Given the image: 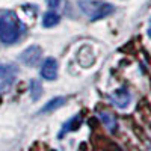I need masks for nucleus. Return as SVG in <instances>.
I'll return each instance as SVG.
<instances>
[{
	"mask_svg": "<svg viewBox=\"0 0 151 151\" xmlns=\"http://www.w3.org/2000/svg\"><path fill=\"white\" fill-rule=\"evenodd\" d=\"M21 30L18 17L11 11H0V40L6 44L14 42Z\"/></svg>",
	"mask_w": 151,
	"mask_h": 151,
	"instance_id": "obj_1",
	"label": "nucleus"
},
{
	"mask_svg": "<svg viewBox=\"0 0 151 151\" xmlns=\"http://www.w3.org/2000/svg\"><path fill=\"white\" fill-rule=\"evenodd\" d=\"M80 8L85 14L89 15V18L92 21L101 20L104 17H107L109 14L113 12V5L106 3V2H95V0H82L80 2Z\"/></svg>",
	"mask_w": 151,
	"mask_h": 151,
	"instance_id": "obj_2",
	"label": "nucleus"
},
{
	"mask_svg": "<svg viewBox=\"0 0 151 151\" xmlns=\"http://www.w3.org/2000/svg\"><path fill=\"white\" fill-rule=\"evenodd\" d=\"M18 67L14 64H2L0 65V89H8L14 83Z\"/></svg>",
	"mask_w": 151,
	"mask_h": 151,
	"instance_id": "obj_3",
	"label": "nucleus"
},
{
	"mask_svg": "<svg viewBox=\"0 0 151 151\" xmlns=\"http://www.w3.org/2000/svg\"><path fill=\"white\" fill-rule=\"evenodd\" d=\"M41 56H42L41 48L38 47V45H32V47L26 48L20 55V60L23 62L24 65H27V67H35V65H38V62H40Z\"/></svg>",
	"mask_w": 151,
	"mask_h": 151,
	"instance_id": "obj_4",
	"label": "nucleus"
},
{
	"mask_svg": "<svg viewBox=\"0 0 151 151\" xmlns=\"http://www.w3.org/2000/svg\"><path fill=\"white\" fill-rule=\"evenodd\" d=\"M110 101L119 109H125L132 101V95L125 88H119V89L110 94Z\"/></svg>",
	"mask_w": 151,
	"mask_h": 151,
	"instance_id": "obj_5",
	"label": "nucleus"
},
{
	"mask_svg": "<svg viewBox=\"0 0 151 151\" xmlns=\"http://www.w3.org/2000/svg\"><path fill=\"white\" fill-rule=\"evenodd\" d=\"M41 76L45 80H55L58 77V62L55 58H48L42 67H41Z\"/></svg>",
	"mask_w": 151,
	"mask_h": 151,
	"instance_id": "obj_6",
	"label": "nucleus"
},
{
	"mask_svg": "<svg viewBox=\"0 0 151 151\" xmlns=\"http://www.w3.org/2000/svg\"><path fill=\"white\" fill-rule=\"evenodd\" d=\"M98 116H100L101 122L104 124V127H106L109 132H112V133H113V132L116 130L118 122H116V118H115V115H113V113L103 110V112H100V113H98Z\"/></svg>",
	"mask_w": 151,
	"mask_h": 151,
	"instance_id": "obj_7",
	"label": "nucleus"
},
{
	"mask_svg": "<svg viewBox=\"0 0 151 151\" xmlns=\"http://www.w3.org/2000/svg\"><path fill=\"white\" fill-rule=\"evenodd\" d=\"M65 104V98L64 97H55L52 98L50 101L41 109V113H48V112H53L56 109H59L60 106H64Z\"/></svg>",
	"mask_w": 151,
	"mask_h": 151,
	"instance_id": "obj_8",
	"label": "nucleus"
},
{
	"mask_svg": "<svg viewBox=\"0 0 151 151\" xmlns=\"http://www.w3.org/2000/svg\"><path fill=\"white\" fill-rule=\"evenodd\" d=\"M59 21H60V17L56 12H47V14H44V18H42V24L45 27H53Z\"/></svg>",
	"mask_w": 151,
	"mask_h": 151,
	"instance_id": "obj_9",
	"label": "nucleus"
},
{
	"mask_svg": "<svg viewBox=\"0 0 151 151\" xmlns=\"http://www.w3.org/2000/svg\"><path fill=\"white\" fill-rule=\"evenodd\" d=\"M79 124H80V116L77 115L76 118H71L68 122H65V125H64V129L60 130V133H59V136H64L67 132H71V130H76L79 127Z\"/></svg>",
	"mask_w": 151,
	"mask_h": 151,
	"instance_id": "obj_10",
	"label": "nucleus"
},
{
	"mask_svg": "<svg viewBox=\"0 0 151 151\" xmlns=\"http://www.w3.org/2000/svg\"><path fill=\"white\" fill-rule=\"evenodd\" d=\"M42 94V86L38 80H32L30 82V97L32 100H38Z\"/></svg>",
	"mask_w": 151,
	"mask_h": 151,
	"instance_id": "obj_11",
	"label": "nucleus"
},
{
	"mask_svg": "<svg viewBox=\"0 0 151 151\" xmlns=\"http://www.w3.org/2000/svg\"><path fill=\"white\" fill-rule=\"evenodd\" d=\"M47 3L50 8H58L60 5V0H47Z\"/></svg>",
	"mask_w": 151,
	"mask_h": 151,
	"instance_id": "obj_12",
	"label": "nucleus"
},
{
	"mask_svg": "<svg viewBox=\"0 0 151 151\" xmlns=\"http://www.w3.org/2000/svg\"><path fill=\"white\" fill-rule=\"evenodd\" d=\"M147 35L151 38V18H150V23H148V30H147Z\"/></svg>",
	"mask_w": 151,
	"mask_h": 151,
	"instance_id": "obj_13",
	"label": "nucleus"
}]
</instances>
